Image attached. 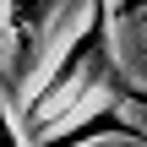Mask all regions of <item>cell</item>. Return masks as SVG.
Segmentation results:
<instances>
[{
  "label": "cell",
  "instance_id": "1",
  "mask_svg": "<svg viewBox=\"0 0 147 147\" xmlns=\"http://www.w3.org/2000/svg\"><path fill=\"white\" fill-rule=\"evenodd\" d=\"M104 136H115V142H147V120L125 115L120 104H93V109L71 115L55 136H44L33 147H87V142H104Z\"/></svg>",
  "mask_w": 147,
  "mask_h": 147
},
{
  "label": "cell",
  "instance_id": "2",
  "mask_svg": "<svg viewBox=\"0 0 147 147\" xmlns=\"http://www.w3.org/2000/svg\"><path fill=\"white\" fill-rule=\"evenodd\" d=\"M0 147H33V142H22V131H16L11 109H5V87H0Z\"/></svg>",
  "mask_w": 147,
  "mask_h": 147
}]
</instances>
